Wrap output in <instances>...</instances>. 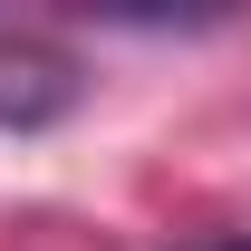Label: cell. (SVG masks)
<instances>
[{
	"label": "cell",
	"instance_id": "1",
	"mask_svg": "<svg viewBox=\"0 0 251 251\" xmlns=\"http://www.w3.org/2000/svg\"><path fill=\"white\" fill-rule=\"evenodd\" d=\"M77 97H87V68L68 58L58 39L0 29V135H39V126H58Z\"/></svg>",
	"mask_w": 251,
	"mask_h": 251
},
{
	"label": "cell",
	"instance_id": "2",
	"mask_svg": "<svg viewBox=\"0 0 251 251\" xmlns=\"http://www.w3.org/2000/svg\"><path fill=\"white\" fill-rule=\"evenodd\" d=\"M193 251H251V232H242V242H193Z\"/></svg>",
	"mask_w": 251,
	"mask_h": 251
}]
</instances>
